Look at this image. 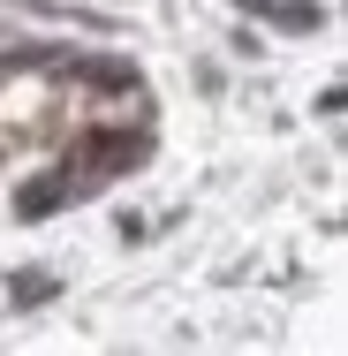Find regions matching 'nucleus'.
<instances>
[{
    "instance_id": "1",
    "label": "nucleus",
    "mask_w": 348,
    "mask_h": 356,
    "mask_svg": "<svg viewBox=\"0 0 348 356\" xmlns=\"http://www.w3.org/2000/svg\"><path fill=\"white\" fill-rule=\"evenodd\" d=\"M61 190H69V175H38V182L23 190V220H46V205H53Z\"/></svg>"
}]
</instances>
